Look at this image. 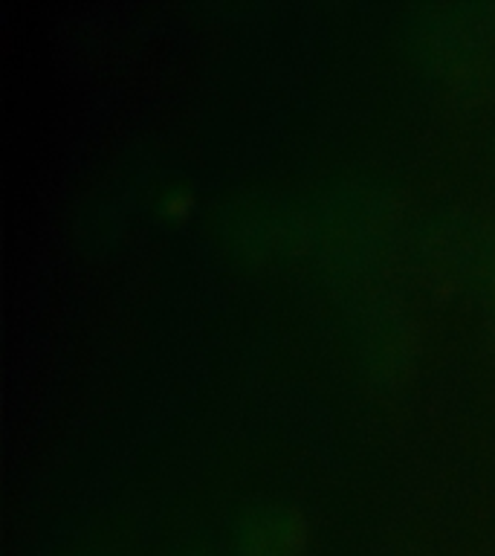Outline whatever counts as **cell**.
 <instances>
[{
  "label": "cell",
  "mask_w": 495,
  "mask_h": 556,
  "mask_svg": "<svg viewBox=\"0 0 495 556\" xmlns=\"http://www.w3.org/2000/svg\"><path fill=\"white\" fill-rule=\"evenodd\" d=\"M229 545L234 556H307L310 521L295 504H250L234 519Z\"/></svg>",
  "instance_id": "6da1fadb"
},
{
  "label": "cell",
  "mask_w": 495,
  "mask_h": 556,
  "mask_svg": "<svg viewBox=\"0 0 495 556\" xmlns=\"http://www.w3.org/2000/svg\"><path fill=\"white\" fill-rule=\"evenodd\" d=\"M194 206H198V194H194L189 182H168L156 194V212L168 217V220L189 217L194 212Z\"/></svg>",
  "instance_id": "7a4b0ae2"
},
{
  "label": "cell",
  "mask_w": 495,
  "mask_h": 556,
  "mask_svg": "<svg viewBox=\"0 0 495 556\" xmlns=\"http://www.w3.org/2000/svg\"><path fill=\"white\" fill-rule=\"evenodd\" d=\"M177 556H206V554H194V551H189V554H177Z\"/></svg>",
  "instance_id": "3957f363"
},
{
  "label": "cell",
  "mask_w": 495,
  "mask_h": 556,
  "mask_svg": "<svg viewBox=\"0 0 495 556\" xmlns=\"http://www.w3.org/2000/svg\"><path fill=\"white\" fill-rule=\"evenodd\" d=\"M493 307H495V278H493Z\"/></svg>",
  "instance_id": "277c9868"
},
{
  "label": "cell",
  "mask_w": 495,
  "mask_h": 556,
  "mask_svg": "<svg viewBox=\"0 0 495 556\" xmlns=\"http://www.w3.org/2000/svg\"><path fill=\"white\" fill-rule=\"evenodd\" d=\"M85 556H90V554H85Z\"/></svg>",
  "instance_id": "5b68a950"
}]
</instances>
